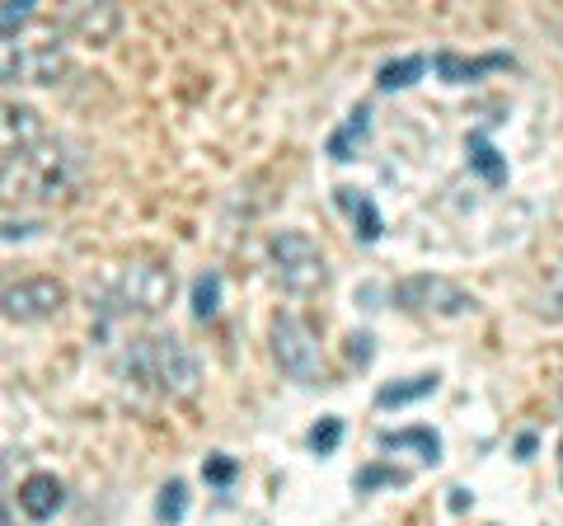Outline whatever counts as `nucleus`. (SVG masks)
I'll return each mask as SVG.
<instances>
[{"mask_svg":"<svg viewBox=\"0 0 563 526\" xmlns=\"http://www.w3.org/2000/svg\"><path fill=\"white\" fill-rule=\"evenodd\" d=\"M62 29L80 43H109L122 29V10L118 6H66L62 10Z\"/></svg>","mask_w":563,"mask_h":526,"instance_id":"1a4fd4ad","label":"nucleus"},{"mask_svg":"<svg viewBox=\"0 0 563 526\" xmlns=\"http://www.w3.org/2000/svg\"><path fill=\"white\" fill-rule=\"evenodd\" d=\"M409 475L404 470H380V465H366L362 475H357V489H376V484H404Z\"/></svg>","mask_w":563,"mask_h":526,"instance_id":"b1692460","label":"nucleus"},{"mask_svg":"<svg viewBox=\"0 0 563 526\" xmlns=\"http://www.w3.org/2000/svg\"><path fill=\"white\" fill-rule=\"evenodd\" d=\"M437 72H442V80L446 85H465V80H474V76H484V72H498V66H512V57H479V62H465V57H455V52H442V57L432 62Z\"/></svg>","mask_w":563,"mask_h":526,"instance_id":"2eb2a0df","label":"nucleus"},{"mask_svg":"<svg viewBox=\"0 0 563 526\" xmlns=\"http://www.w3.org/2000/svg\"><path fill=\"white\" fill-rule=\"evenodd\" d=\"M366 136H372V109L362 103V109H352L343 128L329 136V161H339V165H343V161H352V155H357V151L366 146Z\"/></svg>","mask_w":563,"mask_h":526,"instance_id":"ddd939ff","label":"nucleus"},{"mask_svg":"<svg viewBox=\"0 0 563 526\" xmlns=\"http://www.w3.org/2000/svg\"><path fill=\"white\" fill-rule=\"evenodd\" d=\"M380 451H418L422 465H437L442 461V437L432 428H404V432H380Z\"/></svg>","mask_w":563,"mask_h":526,"instance_id":"4468645a","label":"nucleus"},{"mask_svg":"<svg viewBox=\"0 0 563 526\" xmlns=\"http://www.w3.org/2000/svg\"><path fill=\"white\" fill-rule=\"evenodd\" d=\"M0 142H5V155H29L43 142H52L43 118L29 109V103H5V122H0Z\"/></svg>","mask_w":563,"mask_h":526,"instance_id":"9d476101","label":"nucleus"},{"mask_svg":"<svg viewBox=\"0 0 563 526\" xmlns=\"http://www.w3.org/2000/svg\"><path fill=\"white\" fill-rule=\"evenodd\" d=\"M235 475H240V465L231 461V456H207V465H202V480L211 484V489H221V494H225V489H231L235 484Z\"/></svg>","mask_w":563,"mask_h":526,"instance_id":"5701e85b","label":"nucleus"},{"mask_svg":"<svg viewBox=\"0 0 563 526\" xmlns=\"http://www.w3.org/2000/svg\"><path fill=\"white\" fill-rule=\"evenodd\" d=\"M437 391V372H422V376H409L399 385H385V391H376V405L380 409H395V405H413V399H428Z\"/></svg>","mask_w":563,"mask_h":526,"instance_id":"f3484780","label":"nucleus"},{"mask_svg":"<svg viewBox=\"0 0 563 526\" xmlns=\"http://www.w3.org/2000/svg\"><path fill=\"white\" fill-rule=\"evenodd\" d=\"M268 263L291 296H314L329 287V259L306 231H277L268 240Z\"/></svg>","mask_w":563,"mask_h":526,"instance_id":"20e7f679","label":"nucleus"},{"mask_svg":"<svg viewBox=\"0 0 563 526\" xmlns=\"http://www.w3.org/2000/svg\"><path fill=\"white\" fill-rule=\"evenodd\" d=\"M559 484H563V442H559Z\"/></svg>","mask_w":563,"mask_h":526,"instance_id":"c85d7f7f","label":"nucleus"},{"mask_svg":"<svg viewBox=\"0 0 563 526\" xmlns=\"http://www.w3.org/2000/svg\"><path fill=\"white\" fill-rule=\"evenodd\" d=\"M268 339H273L277 366H282V372H287L291 381H301V385H320V381H324V348H320V335H314V329L301 320V315H273Z\"/></svg>","mask_w":563,"mask_h":526,"instance_id":"39448f33","label":"nucleus"},{"mask_svg":"<svg viewBox=\"0 0 563 526\" xmlns=\"http://www.w3.org/2000/svg\"><path fill=\"white\" fill-rule=\"evenodd\" d=\"M306 442H310L314 456H333V451H339V442H343V418H320V424L310 428Z\"/></svg>","mask_w":563,"mask_h":526,"instance_id":"4be33fe9","label":"nucleus"},{"mask_svg":"<svg viewBox=\"0 0 563 526\" xmlns=\"http://www.w3.org/2000/svg\"><path fill=\"white\" fill-rule=\"evenodd\" d=\"M221 273L217 269H207V273H198V283H192V320H217L221 315Z\"/></svg>","mask_w":563,"mask_h":526,"instance_id":"a211bd4d","label":"nucleus"},{"mask_svg":"<svg viewBox=\"0 0 563 526\" xmlns=\"http://www.w3.org/2000/svg\"><path fill=\"white\" fill-rule=\"evenodd\" d=\"M174 269L161 259H132L109 277V310L122 315H161L174 302Z\"/></svg>","mask_w":563,"mask_h":526,"instance_id":"7ed1b4c3","label":"nucleus"},{"mask_svg":"<svg viewBox=\"0 0 563 526\" xmlns=\"http://www.w3.org/2000/svg\"><path fill=\"white\" fill-rule=\"evenodd\" d=\"M33 231V226H20V221H5V240L14 244V240H20V235H29Z\"/></svg>","mask_w":563,"mask_h":526,"instance_id":"bb28decb","label":"nucleus"},{"mask_svg":"<svg viewBox=\"0 0 563 526\" xmlns=\"http://www.w3.org/2000/svg\"><path fill=\"white\" fill-rule=\"evenodd\" d=\"M550 320H563V263H559V273H554V287H550V296H544V306H540Z\"/></svg>","mask_w":563,"mask_h":526,"instance_id":"393cba45","label":"nucleus"},{"mask_svg":"<svg viewBox=\"0 0 563 526\" xmlns=\"http://www.w3.org/2000/svg\"><path fill=\"white\" fill-rule=\"evenodd\" d=\"M559 391H563V381H559Z\"/></svg>","mask_w":563,"mask_h":526,"instance_id":"c756f323","label":"nucleus"},{"mask_svg":"<svg viewBox=\"0 0 563 526\" xmlns=\"http://www.w3.org/2000/svg\"><path fill=\"white\" fill-rule=\"evenodd\" d=\"M395 302L399 310L422 315V320H461V315H474V296L451 283V277H432V273H418V277H404L395 287Z\"/></svg>","mask_w":563,"mask_h":526,"instance_id":"423d86ee","label":"nucleus"},{"mask_svg":"<svg viewBox=\"0 0 563 526\" xmlns=\"http://www.w3.org/2000/svg\"><path fill=\"white\" fill-rule=\"evenodd\" d=\"M33 0H10L5 10H0V33H5V43H20V29L33 24Z\"/></svg>","mask_w":563,"mask_h":526,"instance_id":"412c9836","label":"nucleus"},{"mask_svg":"<svg viewBox=\"0 0 563 526\" xmlns=\"http://www.w3.org/2000/svg\"><path fill=\"white\" fill-rule=\"evenodd\" d=\"M347 343H352V348H347L352 362H372V339H366V335H352Z\"/></svg>","mask_w":563,"mask_h":526,"instance_id":"a878e982","label":"nucleus"},{"mask_svg":"<svg viewBox=\"0 0 563 526\" xmlns=\"http://www.w3.org/2000/svg\"><path fill=\"white\" fill-rule=\"evenodd\" d=\"M422 76H428V57H399V62H385L380 72H376V90L385 95H395V90H409V85H418Z\"/></svg>","mask_w":563,"mask_h":526,"instance_id":"dca6fc26","label":"nucleus"},{"mask_svg":"<svg viewBox=\"0 0 563 526\" xmlns=\"http://www.w3.org/2000/svg\"><path fill=\"white\" fill-rule=\"evenodd\" d=\"M184 513H188V484L184 480H169L161 489V503H155V517H161L165 526H174V522H184Z\"/></svg>","mask_w":563,"mask_h":526,"instance_id":"aec40b11","label":"nucleus"},{"mask_svg":"<svg viewBox=\"0 0 563 526\" xmlns=\"http://www.w3.org/2000/svg\"><path fill=\"white\" fill-rule=\"evenodd\" d=\"M128 366H132L136 381L155 385V391L169 395V399H188V395H198V385H202V366H198L192 348H188L179 335H146V339H132Z\"/></svg>","mask_w":563,"mask_h":526,"instance_id":"f257e3e1","label":"nucleus"},{"mask_svg":"<svg viewBox=\"0 0 563 526\" xmlns=\"http://www.w3.org/2000/svg\"><path fill=\"white\" fill-rule=\"evenodd\" d=\"M5 80L14 85H62L70 76V57L57 39L47 43H5Z\"/></svg>","mask_w":563,"mask_h":526,"instance_id":"0eeeda50","label":"nucleus"},{"mask_svg":"<svg viewBox=\"0 0 563 526\" xmlns=\"http://www.w3.org/2000/svg\"><path fill=\"white\" fill-rule=\"evenodd\" d=\"M62 503H66V484H62L57 475H29V480L20 484V513H24L29 522L57 517Z\"/></svg>","mask_w":563,"mask_h":526,"instance_id":"f8f14e48","label":"nucleus"},{"mask_svg":"<svg viewBox=\"0 0 563 526\" xmlns=\"http://www.w3.org/2000/svg\"><path fill=\"white\" fill-rule=\"evenodd\" d=\"M62 306H66V287L57 277H24V283L5 287V320L14 325H38Z\"/></svg>","mask_w":563,"mask_h":526,"instance_id":"6e6552de","label":"nucleus"},{"mask_svg":"<svg viewBox=\"0 0 563 526\" xmlns=\"http://www.w3.org/2000/svg\"><path fill=\"white\" fill-rule=\"evenodd\" d=\"M470 169H479L488 184H503L507 179V161L493 151L488 132H470Z\"/></svg>","mask_w":563,"mask_h":526,"instance_id":"6ab92c4d","label":"nucleus"},{"mask_svg":"<svg viewBox=\"0 0 563 526\" xmlns=\"http://www.w3.org/2000/svg\"><path fill=\"white\" fill-rule=\"evenodd\" d=\"M333 202H339V212L347 217L352 226V235H357L362 244H376L380 231H385V221H380V207L372 202V193H362V188H333Z\"/></svg>","mask_w":563,"mask_h":526,"instance_id":"9b49d317","label":"nucleus"},{"mask_svg":"<svg viewBox=\"0 0 563 526\" xmlns=\"http://www.w3.org/2000/svg\"><path fill=\"white\" fill-rule=\"evenodd\" d=\"M0 526H14V513H10V507H5V513H0Z\"/></svg>","mask_w":563,"mask_h":526,"instance_id":"cd10ccee","label":"nucleus"},{"mask_svg":"<svg viewBox=\"0 0 563 526\" xmlns=\"http://www.w3.org/2000/svg\"><path fill=\"white\" fill-rule=\"evenodd\" d=\"M80 184V161L62 142H43L29 155H5V193L57 202Z\"/></svg>","mask_w":563,"mask_h":526,"instance_id":"f03ea898","label":"nucleus"}]
</instances>
